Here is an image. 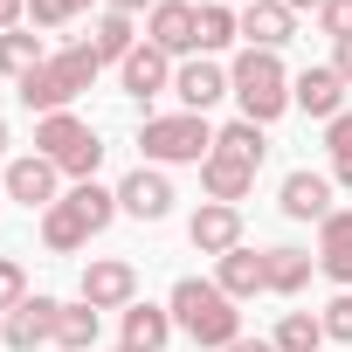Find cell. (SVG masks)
Segmentation results:
<instances>
[{
	"label": "cell",
	"instance_id": "obj_32",
	"mask_svg": "<svg viewBox=\"0 0 352 352\" xmlns=\"http://www.w3.org/2000/svg\"><path fill=\"white\" fill-rule=\"evenodd\" d=\"M318 28H324L331 42H352V0H324V8H318Z\"/></svg>",
	"mask_w": 352,
	"mask_h": 352
},
{
	"label": "cell",
	"instance_id": "obj_6",
	"mask_svg": "<svg viewBox=\"0 0 352 352\" xmlns=\"http://www.w3.org/2000/svg\"><path fill=\"white\" fill-rule=\"evenodd\" d=\"M138 152L145 166H201L214 152V124L201 111H173V118H145L138 124Z\"/></svg>",
	"mask_w": 352,
	"mask_h": 352
},
{
	"label": "cell",
	"instance_id": "obj_2",
	"mask_svg": "<svg viewBox=\"0 0 352 352\" xmlns=\"http://www.w3.org/2000/svg\"><path fill=\"white\" fill-rule=\"evenodd\" d=\"M118 221V187H97V180H76L49 214H42V242L56 249V256H76L90 235H104Z\"/></svg>",
	"mask_w": 352,
	"mask_h": 352
},
{
	"label": "cell",
	"instance_id": "obj_40",
	"mask_svg": "<svg viewBox=\"0 0 352 352\" xmlns=\"http://www.w3.org/2000/svg\"><path fill=\"white\" fill-rule=\"evenodd\" d=\"M0 152H8V118H0Z\"/></svg>",
	"mask_w": 352,
	"mask_h": 352
},
{
	"label": "cell",
	"instance_id": "obj_11",
	"mask_svg": "<svg viewBox=\"0 0 352 352\" xmlns=\"http://www.w3.org/2000/svg\"><path fill=\"white\" fill-rule=\"evenodd\" d=\"M290 104H297L304 118L331 124V118L345 111V76H338L331 63H311V69H297V76H290Z\"/></svg>",
	"mask_w": 352,
	"mask_h": 352
},
{
	"label": "cell",
	"instance_id": "obj_21",
	"mask_svg": "<svg viewBox=\"0 0 352 352\" xmlns=\"http://www.w3.org/2000/svg\"><path fill=\"white\" fill-rule=\"evenodd\" d=\"M311 270H318V256L311 249H263V283H270V297H297L304 283H311Z\"/></svg>",
	"mask_w": 352,
	"mask_h": 352
},
{
	"label": "cell",
	"instance_id": "obj_4",
	"mask_svg": "<svg viewBox=\"0 0 352 352\" xmlns=\"http://www.w3.org/2000/svg\"><path fill=\"white\" fill-rule=\"evenodd\" d=\"M228 97L242 104L249 124H276V118L290 111V69H283V56L242 49V56L228 63Z\"/></svg>",
	"mask_w": 352,
	"mask_h": 352
},
{
	"label": "cell",
	"instance_id": "obj_27",
	"mask_svg": "<svg viewBox=\"0 0 352 352\" xmlns=\"http://www.w3.org/2000/svg\"><path fill=\"white\" fill-rule=\"evenodd\" d=\"M228 42H242V14L208 0V8H201V56H221Z\"/></svg>",
	"mask_w": 352,
	"mask_h": 352
},
{
	"label": "cell",
	"instance_id": "obj_35",
	"mask_svg": "<svg viewBox=\"0 0 352 352\" xmlns=\"http://www.w3.org/2000/svg\"><path fill=\"white\" fill-rule=\"evenodd\" d=\"M331 69L345 76V90H352V42H331Z\"/></svg>",
	"mask_w": 352,
	"mask_h": 352
},
{
	"label": "cell",
	"instance_id": "obj_29",
	"mask_svg": "<svg viewBox=\"0 0 352 352\" xmlns=\"http://www.w3.org/2000/svg\"><path fill=\"white\" fill-rule=\"evenodd\" d=\"M14 304H28V270L14 256H0V318H8Z\"/></svg>",
	"mask_w": 352,
	"mask_h": 352
},
{
	"label": "cell",
	"instance_id": "obj_15",
	"mask_svg": "<svg viewBox=\"0 0 352 352\" xmlns=\"http://www.w3.org/2000/svg\"><path fill=\"white\" fill-rule=\"evenodd\" d=\"M256 173H263L256 159H242V152H221V145H214V152L201 159V194H208V201H228V208H235V201H242V194L256 187Z\"/></svg>",
	"mask_w": 352,
	"mask_h": 352
},
{
	"label": "cell",
	"instance_id": "obj_39",
	"mask_svg": "<svg viewBox=\"0 0 352 352\" xmlns=\"http://www.w3.org/2000/svg\"><path fill=\"white\" fill-rule=\"evenodd\" d=\"M283 8H290V14H318V8H324V0H283Z\"/></svg>",
	"mask_w": 352,
	"mask_h": 352
},
{
	"label": "cell",
	"instance_id": "obj_14",
	"mask_svg": "<svg viewBox=\"0 0 352 352\" xmlns=\"http://www.w3.org/2000/svg\"><path fill=\"white\" fill-rule=\"evenodd\" d=\"M56 318H63V304H56V297H28V304H14L8 318H0V331H8V352L56 345Z\"/></svg>",
	"mask_w": 352,
	"mask_h": 352
},
{
	"label": "cell",
	"instance_id": "obj_30",
	"mask_svg": "<svg viewBox=\"0 0 352 352\" xmlns=\"http://www.w3.org/2000/svg\"><path fill=\"white\" fill-rule=\"evenodd\" d=\"M90 8V0H28V21L35 28H63V21H76Z\"/></svg>",
	"mask_w": 352,
	"mask_h": 352
},
{
	"label": "cell",
	"instance_id": "obj_7",
	"mask_svg": "<svg viewBox=\"0 0 352 352\" xmlns=\"http://www.w3.org/2000/svg\"><path fill=\"white\" fill-rule=\"evenodd\" d=\"M145 42L159 49V56H201V8L194 0H159V8L145 14Z\"/></svg>",
	"mask_w": 352,
	"mask_h": 352
},
{
	"label": "cell",
	"instance_id": "obj_25",
	"mask_svg": "<svg viewBox=\"0 0 352 352\" xmlns=\"http://www.w3.org/2000/svg\"><path fill=\"white\" fill-rule=\"evenodd\" d=\"M49 63V49H42V35H28V28H8L0 35V76H28V69H42Z\"/></svg>",
	"mask_w": 352,
	"mask_h": 352
},
{
	"label": "cell",
	"instance_id": "obj_12",
	"mask_svg": "<svg viewBox=\"0 0 352 352\" xmlns=\"http://www.w3.org/2000/svg\"><path fill=\"white\" fill-rule=\"evenodd\" d=\"M187 242L201 249V256H228V249H242V208H228V201H201L194 208V221H187Z\"/></svg>",
	"mask_w": 352,
	"mask_h": 352
},
{
	"label": "cell",
	"instance_id": "obj_33",
	"mask_svg": "<svg viewBox=\"0 0 352 352\" xmlns=\"http://www.w3.org/2000/svg\"><path fill=\"white\" fill-rule=\"evenodd\" d=\"M324 152H331V159H352V111H338V118L324 124Z\"/></svg>",
	"mask_w": 352,
	"mask_h": 352
},
{
	"label": "cell",
	"instance_id": "obj_43",
	"mask_svg": "<svg viewBox=\"0 0 352 352\" xmlns=\"http://www.w3.org/2000/svg\"><path fill=\"white\" fill-rule=\"evenodd\" d=\"M0 201H8V194H0Z\"/></svg>",
	"mask_w": 352,
	"mask_h": 352
},
{
	"label": "cell",
	"instance_id": "obj_20",
	"mask_svg": "<svg viewBox=\"0 0 352 352\" xmlns=\"http://www.w3.org/2000/svg\"><path fill=\"white\" fill-rule=\"evenodd\" d=\"M118 318H124V338H118V345H131V352H166V338L180 331L166 304H131V311H118Z\"/></svg>",
	"mask_w": 352,
	"mask_h": 352
},
{
	"label": "cell",
	"instance_id": "obj_18",
	"mask_svg": "<svg viewBox=\"0 0 352 352\" xmlns=\"http://www.w3.org/2000/svg\"><path fill=\"white\" fill-rule=\"evenodd\" d=\"M297 35V14L283 8V0H249V8H242V49H283Z\"/></svg>",
	"mask_w": 352,
	"mask_h": 352
},
{
	"label": "cell",
	"instance_id": "obj_13",
	"mask_svg": "<svg viewBox=\"0 0 352 352\" xmlns=\"http://www.w3.org/2000/svg\"><path fill=\"white\" fill-rule=\"evenodd\" d=\"M173 97H180L187 111H201V118H208V111L228 97V69H221L214 56H187L180 69H173Z\"/></svg>",
	"mask_w": 352,
	"mask_h": 352
},
{
	"label": "cell",
	"instance_id": "obj_26",
	"mask_svg": "<svg viewBox=\"0 0 352 352\" xmlns=\"http://www.w3.org/2000/svg\"><path fill=\"white\" fill-rule=\"evenodd\" d=\"M97 318H104V311H90L83 297L63 304V318H56V345H63V352H97Z\"/></svg>",
	"mask_w": 352,
	"mask_h": 352
},
{
	"label": "cell",
	"instance_id": "obj_24",
	"mask_svg": "<svg viewBox=\"0 0 352 352\" xmlns=\"http://www.w3.org/2000/svg\"><path fill=\"white\" fill-rule=\"evenodd\" d=\"M270 345H276V352H318V345H324V318H318V311H283L276 331H270Z\"/></svg>",
	"mask_w": 352,
	"mask_h": 352
},
{
	"label": "cell",
	"instance_id": "obj_28",
	"mask_svg": "<svg viewBox=\"0 0 352 352\" xmlns=\"http://www.w3.org/2000/svg\"><path fill=\"white\" fill-rule=\"evenodd\" d=\"M214 145H221V152H242V159H256V166H263V152H270V138H263V124H249V118H235V124H221V131H214Z\"/></svg>",
	"mask_w": 352,
	"mask_h": 352
},
{
	"label": "cell",
	"instance_id": "obj_41",
	"mask_svg": "<svg viewBox=\"0 0 352 352\" xmlns=\"http://www.w3.org/2000/svg\"><path fill=\"white\" fill-rule=\"evenodd\" d=\"M0 345H8V331H0Z\"/></svg>",
	"mask_w": 352,
	"mask_h": 352
},
{
	"label": "cell",
	"instance_id": "obj_16",
	"mask_svg": "<svg viewBox=\"0 0 352 352\" xmlns=\"http://www.w3.org/2000/svg\"><path fill=\"white\" fill-rule=\"evenodd\" d=\"M118 83H124V97L152 104V97H166V90H173V56H159L152 42H138V49L118 63Z\"/></svg>",
	"mask_w": 352,
	"mask_h": 352
},
{
	"label": "cell",
	"instance_id": "obj_8",
	"mask_svg": "<svg viewBox=\"0 0 352 352\" xmlns=\"http://www.w3.org/2000/svg\"><path fill=\"white\" fill-rule=\"evenodd\" d=\"M0 194H8V201H21L28 214H49V208L63 201V173H56L42 152H28V159H8V173H0Z\"/></svg>",
	"mask_w": 352,
	"mask_h": 352
},
{
	"label": "cell",
	"instance_id": "obj_3",
	"mask_svg": "<svg viewBox=\"0 0 352 352\" xmlns=\"http://www.w3.org/2000/svg\"><path fill=\"white\" fill-rule=\"evenodd\" d=\"M97 69H104V63H97V49H90V42H76V49H56L42 69H28L14 97H21L28 111L56 118V111H69V104H76V97L97 83Z\"/></svg>",
	"mask_w": 352,
	"mask_h": 352
},
{
	"label": "cell",
	"instance_id": "obj_1",
	"mask_svg": "<svg viewBox=\"0 0 352 352\" xmlns=\"http://www.w3.org/2000/svg\"><path fill=\"white\" fill-rule=\"evenodd\" d=\"M166 311H173V324H180L201 352H228L242 338V311H235V297L214 276H180L173 297H166Z\"/></svg>",
	"mask_w": 352,
	"mask_h": 352
},
{
	"label": "cell",
	"instance_id": "obj_37",
	"mask_svg": "<svg viewBox=\"0 0 352 352\" xmlns=\"http://www.w3.org/2000/svg\"><path fill=\"white\" fill-rule=\"evenodd\" d=\"M111 8H118V14H152L159 0H111Z\"/></svg>",
	"mask_w": 352,
	"mask_h": 352
},
{
	"label": "cell",
	"instance_id": "obj_9",
	"mask_svg": "<svg viewBox=\"0 0 352 352\" xmlns=\"http://www.w3.org/2000/svg\"><path fill=\"white\" fill-rule=\"evenodd\" d=\"M76 297H83L90 311H131V304H138V270L118 263V256H97V263L83 270Z\"/></svg>",
	"mask_w": 352,
	"mask_h": 352
},
{
	"label": "cell",
	"instance_id": "obj_5",
	"mask_svg": "<svg viewBox=\"0 0 352 352\" xmlns=\"http://www.w3.org/2000/svg\"><path fill=\"white\" fill-rule=\"evenodd\" d=\"M35 152L63 173V180H97V166H104V138L97 124H83L76 111H56L35 124Z\"/></svg>",
	"mask_w": 352,
	"mask_h": 352
},
{
	"label": "cell",
	"instance_id": "obj_17",
	"mask_svg": "<svg viewBox=\"0 0 352 352\" xmlns=\"http://www.w3.org/2000/svg\"><path fill=\"white\" fill-rule=\"evenodd\" d=\"M318 270H324L338 290H352V208H331V214L318 221Z\"/></svg>",
	"mask_w": 352,
	"mask_h": 352
},
{
	"label": "cell",
	"instance_id": "obj_38",
	"mask_svg": "<svg viewBox=\"0 0 352 352\" xmlns=\"http://www.w3.org/2000/svg\"><path fill=\"white\" fill-rule=\"evenodd\" d=\"M228 352H276V345H270V338H235Z\"/></svg>",
	"mask_w": 352,
	"mask_h": 352
},
{
	"label": "cell",
	"instance_id": "obj_19",
	"mask_svg": "<svg viewBox=\"0 0 352 352\" xmlns=\"http://www.w3.org/2000/svg\"><path fill=\"white\" fill-rule=\"evenodd\" d=\"M290 221H324L331 214V180L324 173H311V166H297V173H283V201H276Z\"/></svg>",
	"mask_w": 352,
	"mask_h": 352
},
{
	"label": "cell",
	"instance_id": "obj_42",
	"mask_svg": "<svg viewBox=\"0 0 352 352\" xmlns=\"http://www.w3.org/2000/svg\"><path fill=\"white\" fill-rule=\"evenodd\" d=\"M118 352H131V345H118Z\"/></svg>",
	"mask_w": 352,
	"mask_h": 352
},
{
	"label": "cell",
	"instance_id": "obj_34",
	"mask_svg": "<svg viewBox=\"0 0 352 352\" xmlns=\"http://www.w3.org/2000/svg\"><path fill=\"white\" fill-rule=\"evenodd\" d=\"M21 21H28V0H0V35L21 28Z\"/></svg>",
	"mask_w": 352,
	"mask_h": 352
},
{
	"label": "cell",
	"instance_id": "obj_23",
	"mask_svg": "<svg viewBox=\"0 0 352 352\" xmlns=\"http://www.w3.org/2000/svg\"><path fill=\"white\" fill-rule=\"evenodd\" d=\"M90 49H97V63H124V56L138 49V28H131V14L104 8V21L90 28Z\"/></svg>",
	"mask_w": 352,
	"mask_h": 352
},
{
	"label": "cell",
	"instance_id": "obj_22",
	"mask_svg": "<svg viewBox=\"0 0 352 352\" xmlns=\"http://www.w3.org/2000/svg\"><path fill=\"white\" fill-rule=\"evenodd\" d=\"M214 283L242 304V297H263L270 283H263V249H228L221 263H214Z\"/></svg>",
	"mask_w": 352,
	"mask_h": 352
},
{
	"label": "cell",
	"instance_id": "obj_36",
	"mask_svg": "<svg viewBox=\"0 0 352 352\" xmlns=\"http://www.w3.org/2000/svg\"><path fill=\"white\" fill-rule=\"evenodd\" d=\"M331 187H345V194H352V159H331Z\"/></svg>",
	"mask_w": 352,
	"mask_h": 352
},
{
	"label": "cell",
	"instance_id": "obj_10",
	"mask_svg": "<svg viewBox=\"0 0 352 352\" xmlns=\"http://www.w3.org/2000/svg\"><path fill=\"white\" fill-rule=\"evenodd\" d=\"M118 214H131V221H166V214H173L166 166H131V173H124V180H118Z\"/></svg>",
	"mask_w": 352,
	"mask_h": 352
},
{
	"label": "cell",
	"instance_id": "obj_31",
	"mask_svg": "<svg viewBox=\"0 0 352 352\" xmlns=\"http://www.w3.org/2000/svg\"><path fill=\"white\" fill-rule=\"evenodd\" d=\"M318 318H324V338H338V345H352V290H338V297H331V304H324Z\"/></svg>",
	"mask_w": 352,
	"mask_h": 352
}]
</instances>
